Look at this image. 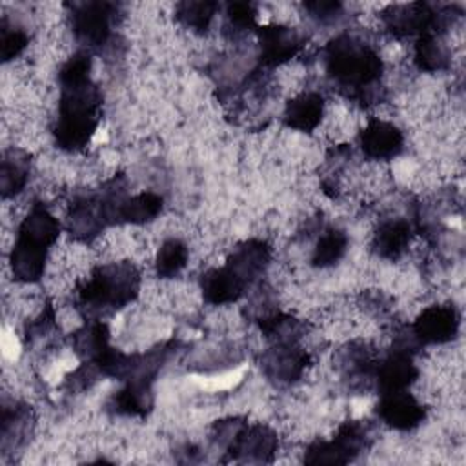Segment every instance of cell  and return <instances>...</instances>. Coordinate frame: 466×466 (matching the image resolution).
<instances>
[{
    "label": "cell",
    "instance_id": "6da1fadb",
    "mask_svg": "<svg viewBox=\"0 0 466 466\" xmlns=\"http://www.w3.org/2000/svg\"><path fill=\"white\" fill-rule=\"evenodd\" d=\"M89 71L91 58L86 53L73 55L58 71L60 100L53 135L64 151L84 149L98 127L102 95Z\"/></svg>",
    "mask_w": 466,
    "mask_h": 466
},
{
    "label": "cell",
    "instance_id": "7a4b0ae2",
    "mask_svg": "<svg viewBox=\"0 0 466 466\" xmlns=\"http://www.w3.org/2000/svg\"><path fill=\"white\" fill-rule=\"evenodd\" d=\"M326 71L342 87L364 95L382 75L384 64L379 53L366 42L351 36L339 35L324 49Z\"/></svg>",
    "mask_w": 466,
    "mask_h": 466
},
{
    "label": "cell",
    "instance_id": "3957f363",
    "mask_svg": "<svg viewBox=\"0 0 466 466\" xmlns=\"http://www.w3.org/2000/svg\"><path fill=\"white\" fill-rule=\"evenodd\" d=\"M140 289V271L133 262L98 266L80 288V302L86 308L120 309L133 302Z\"/></svg>",
    "mask_w": 466,
    "mask_h": 466
},
{
    "label": "cell",
    "instance_id": "277c9868",
    "mask_svg": "<svg viewBox=\"0 0 466 466\" xmlns=\"http://www.w3.org/2000/svg\"><path fill=\"white\" fill-rule=\"evenodd\" d=\"M368 446V430L360 422H346L331 441H315L306 448V464H348Z\"/></svg>",
    "mask_w": 466,
    "mask_h": 466
},
{
    "label": "cell",
    "instance_id": "5b68a950",
    "mask_svg": "<svg viewBox=\"0 0 466 466\" xmlns=\"http://www.w3.org/2000/svg\"><path fill=\"white\" fill-rule=\"evenodd\" d=\"M382 22L386 29L402 38V36H420L424 33H439L442 25V15H437L428 4L424 2H411V4H399L390 5L382 13Z\"/></svg>",
    "mask_w": 466,
    "mask_h": 466
},
{
    "label": "cell",
    "instance_id": "8992f818",
    "mask_svg": "<svg viewBox=\"0 0 466 466\" xmlns=\"http://www.w3.org/2000/svg\"><path fill=\"white\" fill-rule=\"evenodd\" d=\"M113 5L107 2H80L71 5V27L76 40L87 47H100L111 31Z\"/></svg>",
    "mask_w": 466,
    "mask_h": 466
},
{
    "label": "cell",
    "instance_id": "52a82bcc",
    "mask_svg": "<svg viewBox=\"0 0 466 466\" xmlns=\"http://www.w3.org/2000/svg\"><path fill=\"white\" fill-rule=\"evenodd\" d=\"M277 448V433L269 426L244 422L226 451L237 462H271Z\"/></svg>",
    "mask_w": 466,
    "mask_h": 466
},
{
    "label": "cell",
    "instance_id": "ba28073f",
    "mask_svg": "<svg viewBox=\"0 0 466 466\" xmlns=\"http://www.w3.org/2000/svg\"><path fill=\"white\" fill-rule=\"evenodd\" d=\"M309 362L308 353L297 342H273L262 353V371L279 384H291L300 379Z\"/></svg>",
    "mask_w": 466,
    "mask_h": 466
},
{
    "label": "cell",
    "instance_id": "9c48e42d",
    "mask_svg": "<svg viewBox=\"0 0 466 466\" xmlns=\"http://www.w3.org/2000/svg\"><path fill=\"white\" fill-rule=\"evenodd\" d=\"M459 331V311L448 304L428 306L415 319L411 333L419 344H446Z\"/></svg>",
    "mask_w": 466,
    "mask_h": 466
},
{
    "label": "cell",
    "instance_id": "30bf717a",
    "mask_svg": "<svg viewBox=\"0 0 466 466\" xmlns=\"http://www.w3.org/2000/svg\"><path fill=\"white\" fill-rule=\"evenodd\" d=\"M377 415L390 428L408 431L422 424V420L426 419V410L411 393H408V390H402L380 393Z\"/></svg>",
    "mask_w": 466,
    "mask_h": 466
},
{
    "label": "cell",
    "instance_id": "8fae6325",
    "mask_svg": "<svg viewBox=\"0 0 466 466\" xmlns=\"http://www.w3.org/2000/svg\"><path fill=\"white\" fill-rule=\"evenodd\" d=\"M375 380L380 393L408 390L419 377V368L413 360V353L393 348L384 359L375 362Z\"/></svg>",
    "mask_w": 466,
    "mask_h": 466
},
{
    "label": "cell",
    "instance_id": "7c38bea8",
    "mask_svg": "<svg viewBox=\"0 0 466 466\" xmlns=\"http://www.w3.org/2000/svg\"><path fill=\"white\" fill-rule=\"evenodd\" d=\"M260 64L266 67H277L291 60L302 47V38L293 27L271 24L258 29Z\"/></svg>",
    "mask_w": 466,
    "mask_h": 466
},
{
    "label": "cell",
    "instance_id": "4fadbf2b",
    "mask_svg": "<svg viewBox=\"0 0 466 466\" xmlns=\"http://www.w3.org/2000/svg\"><path fill=\"white\" fill-rule=\"evenodd\" d=\"M359 146L368 158L391 160L400 155L404 147V135L395 124L373 118L359 133Z\"/></svg>",
    "mask_w": 466,
    "mask_h": 466
},
{
    "label": "cell",
    "instance_id": "5bb4252c",
    "mask_svg": "<svg viewBox=\"0 0 466 466\" xmlns=\"http://www.w3.org/2000/svg\"><path fill=\"white\" fill-rule=\"evenodd\" d=\"M271 260V248L260 238H249L238 244L229 255L226 266L246 284H253Z\"/></svg>",
    "mask_w": 466,
    "mask_h": 466
},
{
    "label": "cell",
    "instance_id": "9a60e30c",
    "mask_svg": "<svg viewBox=\"0 0 466 466\" xmlns=\"http://www.w3.org/2000/svg\"><path fill=\"white\" fill-rule=\"evenodd\" d=\"M104 228H107V224L104 220L96 193L78 197L71 204L69 218H67V229L76 240L89 242L95 237H98Z\"/></svg>",
    "mask_w": 466,
    "mask_h": 466
},
{
    "label": "cell",
    "instance_id": "2e32d148",
    "mask_svg": "<svg viewBox=\"0 0 466 466\" xmlns=\"http://www.w3.org/2000/svg\"><path fill=\"white\" fill-rule=\"evenodd\" d=\"M60 235V222L42 202H35L18 226V240L49 249Z\"/></svg>",
    "mask_w": 466,
    "mask_h": 466
},
{
    "label": "cell",
    "instance_id": "e0dca14e",
    "mask_svg": "<svg viewBox=\"0 0 466 466\" xmlns=\"http://www.w3.org/2000/svg\"><path fill=\"white\" fill-rule=\"evenodd\" d=\"M246 288L248 286L226 264L222 268H211L200 277L202 297L213 306L237 302Z\"/></svg>",
    "mask_w": 466,
    "mask_h": 466
},
{
    "label": "cell",
    "instance_id": "ac0fdd59",
    "mask_svg": "<svg viewBox=\"0 0 466 466\" xmlns=\"http://www.w3.org/2000/svg\"><path fill=\"white\" fill-rule=\"evenodd\" d=\"M324 116V98L315 91L300 93L291 98L284 109V124L291 129L311 133L319 127Z\"/></svg>",
    "mask_w": 466,
    "mask_h": 466
},
{
    "label": "cell",
    "instance_id": "d6986e66",
    "mask_svg": "<svg viewBox=\"0 0 466 466\" xmlns=\"http://www.w3.org/2000/svg\"><path fill=\"white\" fill-rule=\"evenodd\" d=\"M47 251L44 248L27 244L24 240L15 242L11 255H9V264L11 271L16 282L22 284H33L38 282L44 277L46 271V262H47Z\"/></svg>",
    "mask_w": 466,
    "mask_h": 466
},
{
    "label": "cell",
    "instance_id": "ffe728a7",
    "mask_svg": "<svg viewBox=\"0 0 466 466\" xmlns=\"http://www.w3.org/2000/svg\"><path fill=\"white\" fill-rule=\"evenodd\" d=\"M153 379L135 377L127 379L126 386L113 397L111 408L120 415L144 417L151 411L155 395H153Z\"/></svg>",
    "mask_w": 466,
    "mask_h": 466
},
{
    "label": "cell",
    "instance_id": "44dd1931",
    "mask_svg": "<svg viewBox=\"0 0 466 466\" xmlns=\"http://www.w3.org/2000/svg\"><path fill=\"white\" fill-rule=\"evenodd\" d=\"M411 235V226L408 220L388 218L379 224L373 235V249L380 258L397 260L408 249Z\"/></svg>",
    "mask_w": 466,
    "mask_h": 466
},
{
    "label": "cell",
    "instance_id": "7402d4cb",
    "mask_svg": "<svg viewBox=\"0 0 466 466\" xmlns=\"http://www.w3.org/2000/svg\"><path fill=\"white\" fill-rule=\"evenodd\" d=\"M29 155L24 149L11 147L4 151L0 162V193L2 198H11L18 195L27 184L29 177Z\"/></svg>",
    "mask_w": 466,
    "mask_h": 466
},
{
    "label": "cell",
    "instance_id": "603a6c76",
    "mask_svg": "<svg viewBox=\"0 0 466 466\" xmlns=\"http://www.w3.org/2000/svg\"><path fill=\"white\" fill-rule=\"evenodd\" d=\"M73 350L86 362L98 360L109 346V329L104 322H89L73 335Z\"/></svg>",
    "mask_w": 466,
    "mask_h": 466
},
{
    "label": "cell",
    "instance_id": "cb8c5ba5",
    "mask_svg": "<svg viewBox=\"0 0 466 466\" xmlns=\"http://www.w3.org/2000/svg\"><path fill=\"white\" fill-rule=\"evenodd\" d=\"M413 60L420 71L437 73L450 66V51L439 33H424L417 36Z\"/></svg>",
    "mask_w": 466,
    "mask_h": 466
},
{
    "label": "cell",
    "instance_id": "d4e9b609",
    "mask_svg": "<svg viewBox=\"0 0 466 466\" xmlns=\"http://www.w3.org/2000/svg\"><path fill=\"white\" fill-rule=\"evenodd\" d=\"M162 211V197L153 191L127 195L120 206L118 224H146Z\"/></svg>",
    "mask_w": 466,
    "mask_h": 466
},
{
    "label": "cell",
    "instance_id": "484cf974",
    "mask_svg": "<svg viewBox=\"0 0 466 466\" xmlns=\"http://www.w3.org/2000/svg\"><path fill=\"white\" fill-rule=\"evenodd\" d=\"M348 249V235L339 228H328L317 240L311 262L317 268H328L337 264Z\"/></svg>",
    "mask_w": 466,
    "mask_h": 466
},
{
    "label": "cell",
    "instance_id": "4316f807",
    "mask_svg": "<svg viewBox=\"0 0 466 466\" xmlns=\"http://www.w3.org/2000/svg\"><path fill=\"white\" fill-rule=\"evenodd\" d=\"M187 264V246L180 238H167L155 260V268L158 277L162 279H173L177 277Z\"/></svg>",
    "mask_w": 466,
    "mask_h": 466
},
{
    "label": "cell",
    "instance_id": "83f0119b",
    "mask_svg": "<svg viewBox=\"0 0 466 466\" xmlns=\"http://www.w3.org/2000/svg\"><path fill=\"white\" fill-rule=\"evenodd\" d=\"M218 5L217 2H180L177 4V18L186 25L195 31H208Z\"/></svg>",
    "mask_w": 466,
    "mask_h": 466
},
{
    "label": "cell",
    "instance_id": "f1b7e54d",
    "mask_svg": "<svg viewBox=\"0 0 466 466\" xmlns=\"http://www.w3.org/2000/svg\"><path fill=\"white\" fill-rule=\"evenodd\" d=\"M29 44V36L25 35L24 29L9 25L7 20H2V29H0V53L2 60L9 62L16 58Z\"/></svg>",
    "mask_w": 466,
    "mask_h": 466
},
{
    "label": "cell",
    "instance_id": "f546056e",
    "mask_svg": "<svg viewBox=\"0 0 466 466\" xmlns=\"http://www.w3.org/2000/svg\"><path fill=\"white\" fill-rule=\"evenodd\" d=\"M226 16L229 25L235 27V31H246L255 25L257 9L251 2H231L228 4Z\"/></svg>",
    "mask_w": 466,
    "mask_h": 466
},
{
    "label": "cell",
    "instance_id": "4dcf8cb0",
    "mask_svg": "<svg viewBox=\"0 0 466 466\" xmlns=\"http://www.w3.org/2000/svg\"><path fill=\"white\" fill-rule=\"evenodd\" d=\"M304 7L311 13L313 18L320 20V22H329L335 20L340 11H342V4L340 2H328V0H317V2H308L304 4Z\"/></svg>",
    "mask_w": 466,
    "mask_h": 466
}]
</instances>
